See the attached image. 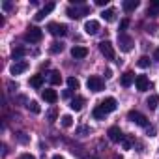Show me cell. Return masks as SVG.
<instances>
[{
  "mask_svg": "<svg viewBox=\"0 0 159 159\" xmlns=\"http://www.w3.org/2000/svg\"><path fill=\"white\" fill-rule=\"evenodd\" d=\"M101 17H103L105 21H109V23H112V21L116 19V10H114V8H109V10H105V11L101 13Z\"/></svg>",
  "mask_w": 159,
  "mask_h": 159,
  "instance_id": "obj_19",
  "label": "cell"
},
{
  "mask_svg": "<svg viewBox=\"0 0 159 159\" xmlns=\"http://www.w3.org/2000/svg\"><path fill=\"white\" fill-rule=\"evenodd\" d=\"M90 133V127H79V135H86Z\"/></svg>",
  "mask_w": 159,
  "mask_h": 159,
  "instance_id": "obj_34",
  "label": "cell"
},
{
  "mask_svg": "<svg viewBox=\"0 0 159 159\" xmlns=\"http://www.w3.org/2000/svg\"><path fill=\"white\" fill-rule=\"evenodd\" d=\"M52 10H54V4H52V2H49V4H47V6H45V8H43V10H41V11H43V13H45V15H47V13H51V11H52Z\"/></svg>",
  "mask_w": 159,
  "mask_h": 159,
  "instance_id": "obj_30",
  "label": "cell"
},
{
  "mask_svg": "<svg viewBox=\"0 0 159 159\" xmlns=\"http://www.w3.org/2000/svg\"><path fill=\"white\" fill-rule=\"evenodd\" d=\"M88 13H90V8L84 6V4H77V6L67 8V17H71V19H81V17H84Z\"/></svg>",
  "mask_w": 159,
  "mask_h": 159,
  "instance_id": "obj_1",
  "label": "cell"
},
{
  "mask_svg": "<svg viewBox=\"0 0 159 159\" xmlns=\"http://www.w3.org/2000/svg\"><path fill=\"white\" fill-rule=\"evenodd\" d=\"M118 45H120V51L129 52L133 49V38L131 36H125V34H120L118 36Z\"/></svg>",
  "mask_w": 159,
  "mask_h": 159,
  "instance_id": "obj_6",
  "label": "cell"
},
{
  "mask_svg": "<svg viewBox=\"0 0 159 159\" xmlns=\"http://www.w3.org/2000/svg\"><path fill=\"white\" fill-rule=\"evenodd\" d=\"M67 86H69V90H79L81 88V83L75 77H67Z\"/></svg>",
  "mask_w": 159,
  "mask_h": 159,
  "instance_id": "obj_24",
  "label": "cell"
},
{
  "mask_svg": "<svg viewBox=\"0 0 159 159\" xmlns=\"http://www.w3.org/2000/svg\"><path fill=\"white\" fill-rule=\"evenodd\" d=\"M19 140L21 142H28V137H25V133H19Z\"/></svg>",
  "mask_w": 159,
  "mask_h": 159,
  "instance_id": "obj_39",
  "label": "cell"
},
{
  "mask_svg": "<svg viewBox=\"0 0 159 159\" xmlns=\"http://www.w3.org/2000/svg\"><path fill=\"white\" fill-rule=\"evenodd\" d=\"M153 58H155V60H157V62H159V47H157V49H155V52H153Z\"/></svg>",
  "mask_w": 159,
  "mask_h": 159,
  "instance_id": "obj_41",
  "label": "cell"
},
{
  "mask_svg": "<svg viewBox=\"0 0 159 159\" xmlns=\"http://www.w3.org/2000/svg\"><path fill=\"white\" fill-rule=\"evenodd\" d=\"M71 56H73L75 60H83V58L88 56V49H86V47H81V45H75V47L71 49Z\"/></svg>",
  "mask_w": 159,
  "mask_h": 159,
  "instance_id": "obj_12",
  "label": "cell"
},
{
  "mask_svg": "<svg viewBox=\"0 0 159 159\" xmlns=\"http://www.w3.org/2000/svg\"><path fill=\"white\" fill-rule=\"evenodd\" d=\"M135 86H137V90H139V92H146V90H150V88H152L150 79H148L146 75H137V79H135Z\"/></svg>",
  "mask_w": 159,
  "mask_h": 159,
  "instance_id": "obj_7",
  "label": "cell"
},
{
  "mask_svg": "<svg viewBox=\"0 0 159 159\" xmlns=\"http://www.w3.org/2000/svg\"><path fill=\"white\" fill-rule=\"evenodd\" d=\"M84 103H86V99H84L83 96H77V98H73V99L69 101V109L75 111V112H79V111H83Z\"/></svg>",
  "mask_w": 159,
  "mask_h": 159,
  "instance_id": "obj_13",
  "label": "cell"
},
{
  "mask_svg": "<svg viewBox=\"0 0 159 159\" xmlns=\"http://www.w3.org/2000/svg\"><path fill=\"white\" fill-rule=\"evenodd\" d=\"M25 39L30 41V43H39V41L43 39V32H41V28H38V26H30V28L25 32Z\"/></svg>",
  "mask_w": 159,
  "mask_h": 159,
  "instance_id": "obj_3",
  "label": "cell"
},
{
  "mask_svg": "<svg viewBox=\"0 0 159 159\" xmlns=\"http://www.w3.org/2000/svg\"><path fill=\"white\" fill-rule=\"evenodd\" d=\"M49 83H51L52 86H56V84L62 83V77H60L58 71H51V73H49Z\"/></svg>",
  "mask_w": 159,
  "mask_h": 159,
  "instance_id": "obj_20",
  "label": "cell"
},
{
  "mask_svg": "<svg viewBox=\"0 0 159 159\" xmlns=\"http://www.w3.org/2000/svg\"><path fill=\"white\" fill-rule=\"evenodd\" d=\"M107 135H109V139H111L112 142H122V140L125 139V137H124V133H122V129H120V127H116V125L109 127Z\"/></svg>",
  "mask_w": 159,
  "mask_h": 159,
  "instance_id": "obj_9",
  "label": "cell"
},
{
  "mask_svg": "<svg viewBox=\"0 0 159 159\" xmlns=\"http://www.w3.org/2000/svg\"><path fill=\"white\" fill-rule=\"evenodd\" d=\"M157 105H159V96H155V94H153V96H150V98H148V101H146V107H148L150 111H153Z\"/></svg>",
  "mask_w": 159,
  "mask_h": 159,
  "instance_id": "obj_21",
  "label": "cell"
},
{
  "mask_svg": "<svg viewBox=\"0 0 159 159\" xmlns=\"http://www.w3.org/2000/svg\"><path fill=\"white\" fill-rule=\"evenodd\" d=\"M135 79H137V77H135L133 71H125V73L122 75V86H125V88L131 86V84L135 83Z\"/></svg>",
  "mask_w": 159,
  "mask_h": 159,
  "instance_id": "obj_16",
  "label": "cell"
},
{
  "mask_svg": "<svg viewBox=\"0 0 159 159\" xmlns=\"http://www.w3.org/2000/svg\"><path fill=\"white\" fill-rule=\"evenodd\" d=\"M92 116L96 118V120H105V116H107V112L101 109V105H98L94 111H92Z\"/></svg>",
  "mask_w": 159,
  "mask_h": 159,
  "instance_id": "obj_22",
  "label": "cell"
},
{
  "mask_svg": "<svg viewBox=\"0 0 159 159\" xmlns=\"http://www.w3.org/2000/svg\"><path fill=\"white\" fill-rule=\"evenodd\" d=\"M99 51H101V54L107 60H114V47H112L111 41H101L99 43Z\"/></svg>",
  "mask_w": 159,
  "mask_h": 159,
  "instance_id": "obj_8",
  "label": "cell"
},
{
  "mask_svg": "<svg viewBox=\"0 0 159 159\" xmlns=\"http://www.w3.org/2000/svg\"><path fill=\"white\" fill-rule=\"evenodd\" d=\"M19 159H36V157H34L32 153H23V155H21Z\"/></svg>",
  "mask_w": 159,
  "mask_h": 159,
  "instance_id": "obj_36",
  "label": "cell"
},
{
  "mask_svg": "<svg viewBox=\"0 0 159 159\" xmlns=\"http://www.w3.org/2000/svg\"><path fill=\"white\" fill-rule=\"evenodd\" d=\"M41 96H43V99H45L47 103H56V101H58V94H56V90L45 88V90L41 92Z\"/></svg>",
  "mask_w": 159,
  "mask_h": 159,
  "instance_id": "obj_15",
  "label": "cell"
},
{
  "mask_svg": "<svg viewBox=\"0 0 159 159\" xmlns=\"http://www.w3.org/2000/svg\"><path fill=\"white\" fill-rule=\"evenodd\" d=\"M52 159H64V157H62V155H54Z\"/></svg>",
  "mask_w": 159,
  "mask_h": 159,
  "instance_id": "obj_43",
  "label": "cell"
},
{
  "mask_svg": "<svg viewBox=\"0 0 159 159\" xmlns=\"http://www.w3.org/2000/svg\"><path fill=\"white\" fill-rule=\"evenodd\" d=\"M26 107H28V111H32L34 114H38V112L41 111V109H39V105H38V101H30V103H28Z\"/></svg>",
  "mask_w": 159,
  "mask_h": 159,
  "instance_id": "obj_28",
  "label": "cell"
},
{
  "mask_svg": "<svg viewBox=\"0 0 159 159\" xmlns=\"http://www.w3.org/2000/svg\"><path fill=\"white\" fill-rule=\"evenodd\" d=\"M62 96H64L66 99H67V98H71V90H64V94H62Z\"/></svg>",
  "mask_w": 159,
  "mask_h": 159,
  "instance_id": "obj_40",
  "label": "cell"
},
{
  "mask_svg": "<svg viewBox=\"0 0 159 159\" xmlns=\"http://www.w3.org/2000/svg\"><path fill=\"white\" fill-rule=\"evenodd\" d=\"M122 146H124V150H129V148H131V140H129V139H124V140H122Z\"/></svg>",
  "mask_w": 159,
  "mask_h": 159,
  "instance_id": "obj_31",
  "label": "cell"
},
{
  "mask_svg": "<svg viewBox=\"0 0 159 159\" xmlns=\"http://www.w3.org/2000/svg\"><path fill=\"white\" fill-rule=\"evenodd\" d=\"M30 86L39 90V88L43 86V75H32V77H30Z\"/></svg>",
  "mask_w": 159,
  "mask_h": 159,
  "instance_id": "obj_17",
  "label": "cell"
},
{
  "mask_svg": "<svg viewBox=\"0 0 159 159\" xmlns=\"http://www.w3.org/2000/svg\"><path fill=\"white\" fill-rule=\"evenodd\" d=\"M146 131H148V135H150V137H153V135H155V127H146Z\"/></svg>",
  "mask_w": 159,
  "mask_h": 159,
  "instance_id": "obj_38",
  "label": "cell"
},
{
  "mask_svg": "<svg viewBox=\"0 0 159 159\" xmlns=\"http://www.w3.org/2000/svg\"><path fill=\"white\" fill-rule=\"evenodd\" d=\"M43 17H45V13H43V11H38V13L34 15V19H36V21H43Z\"/></svg>",
  "mask_w": 159,
  "mask_h": 159,
  "instance_id": "obj_33",
  "label": "cell"
},
{
  "mask_svg": "<svg viewBox=\"0 0 159 159\" xmlns=\"http://www.w3.org/2000/svg\"><path fill=\"white\" fill-rule=\"evenodd\" d=\"M96 4H98V6H107L109 0H96Z\"/></svg>",
  "mask_w": 159,
  "mask_h": 159,
  "instance_id": "obj_37",
  "label": "cell"
},
{
  "mask_svg": "<svg viewBox=\"0 0 159 159\" xmlns=\"http://www.w3.org/2000/svg\"><path fill=\"white\" fill-rule=\"evenodd\" d=\"M99 105H101V109H103L107 114H109V112H112V111H116V107H118V103H116V99H114V98H105Z\"/></svg>",
  "mask_w": 159,
  "mask_h": 159,
  "instance_id": "obj_11",
  "label": "cell"
},
{
  "mask_svg": "<svg viewBox=\"0 0 159 159\" xmlns=\"http://www.w3.org/2000/svg\"><path fill=\"white\" fill-rule=\"evenodd\" d=\"M60 122H62L64 127H71V125H73V118H71L69 114H64V116L60 118Z\"/></svg>",
  "mask_w": 159,
  "mask_h": 159,
  "instance_id": "obj_26",
  "label": "cell"
},
{
  "mask_svg": "<svg viewBox=\"0 0 159 159\" xmlns=\"http://www.w3.org/2000/svg\"><path fill=\"white\" fill-rule=\"evenodd\" d=\"M25 54H26V49H25V47H15V49H13V52H11V56L15 58V62H17V60H21Z\"/></svg>",
  "mask_w": 159,
  "mask_h": 159,
  "instance_id": "obj_23",
  "label": "cell"
},
{
  "mask_svg": "<svg viewBox=\"0 0 159 159\" xmlns=\"http://www.w3.org/2000/svg\"><path fill=\"white\" fill-rule=\"evenodd\" d=\"M137 64H139V67H148V66H150V58H148V56H140Z\"/></svg>",
  "mask_w": 159,
  "mask_h": 159,
  "instance_id": "obj_29",
  "label": "cell"
},
{
  "mask_svg": "<svg viewBox=\"0 0 159 159\" xmlns=\"http://www.w3.org/2000/svg\"><path fill=\"white\" fill-rule=\"evenodd\" d=\"M127 25H129V21H127V19H124V21L120 23V30H125V28H127Z\"/></svg>",
  "mask_w": 159,
  "mask_h": 159,
  "instance_id": "obj_35",
  "label": "cell"
},
{
  "mask_svg": "<svg viewBox=\"0 0 159 159\" xmlns=\"http://www.w3.org/2000/svg\"><path fill=\"white\" fill-rule=\"evenodd\" d=\"M124 10L125 11H135L137 8H139V0H124Z\"/></svg>",
  "mask_w": 159,
  "mask_h": 159,
  "instance_id": "obj_18",
  "label": "cell"
},
{
  "mask_svg": "<svg viewBox=\"0 0 159 159\" xmlns=\"http://www.w3.org/2000/svg\"><path fill=\"white\" fill-rule=\"evenodd\" d=\"M86 86H88L90 92H101L105 88V81H103L101 77H98V75H92V77H88Z\"/></svg>",
  "mask_w": 159,
  "mask_h": 159,
  "instance_id": "obj_2",
  "label": "cell"
},
{
  "mask_svg": "<svg viewBox=\"0 0 159 159\" xmlns=\"http://www.w3.org/2000/svg\"><path fill=\"white\" fill-rule=\"evenodd\" d=\"M56 118H58V111H56V107H52V109L47 112V120H49V122H54Z\"/></svg>",
  "mask_w": 159,
  "mask_h": 159,
  "instance_id": "obj_27",
  "label": "cell"
},
{
  "mask_svg": "<svg viewBox=\"0 0 159 159\" xmlns=\"http://www.w3.org/2000/svg\"><path fill=\"white\" fill-rule=\"evenodd\" d=\"M2 8H4V11H11V8H13V6H11V2H4V4H2Z\"/></svg>",
  "mask_w": 159,
  "mask_h": 159,
  "instance_id": "obj_32",
  "label": "cell"
},
{
  "mask_svg": "<svg viewBox=\"0 0 159 159\" xmlns=\"http://www.w3.org/2000/svg\"><path fill=\"white\" fill-rule=\"evenodd\" d=\"M127 120H131L133 124H137L140 127H148V118L142 112H139V111H129L127 112Z\"/></svg>",
  "mask_w": 159,
  "mask_h": 159,
  "instance_id": "obj_4",
  "label": "cell"
},
{
  "mask_svg": "<svg viewBox=\"0 0 159 159\" xmlns=\"http://www.w3.org/2000/svg\"><path fill=\"white\" fill-rule=\"evenodd\" d=\"M99 30H101V26H99L98 21H86V25H84V32H86L88 36H96Z\"/></svg>",
  "mask_w": 159,
  "mask_h": 159,
  "instance_id": "obj_14",
  "label": "cell"
},
{
  "mask_svg": "<svg viewBox=\"0 0 159 159\" xmlns=\"http://www.w3.org/2000/svg\"><path fill=\"white\" fill-rule=\"evenodd\" d=\"M26 69H28V62H26V60H17V62L10 67L11 75H21V73H25Z\"/></svg>",
  "mask_w": 159,
  "mask_h": 159,
  "instance_id": "obj_10",
  "label": "cell"
},
{
  "mask_svg": "<svg viewBox=\"0 0 159 159\" xmlns=\"http://www.w3.org/2000/svg\"><path fill=\"white\" fill-rule=\"evenodd\" d=\"M49 51H51L52 54H58V52H62V51H64V43H60V41H54V43H51Z\"/></svg>",
  "mask_w": 159,
  "mask_h": 159,
  "instance_id": "obj_25",
  "label": "cell"
},
{
  "mask_svg": "<svg viewBox=\"0 0 159 159\" xmlns=\"http://www.w3.org/2000/svg\"><path fill=\"white\" fill-rule=\"evenodd\" d=\"M152 6H153V8H159V0H155V2H152Z\"/></svg>",
  "mask_w": 159,
  "mask_h": 159,
  "instance_id": "obj_42",
  "label": "cell"
},
{
  "mask_svg": "<svg viewBox=\"0 0 159 159\" xmlns=\"http://www.w3.org/2000/svg\"><path fill=\"white\" fill-rule=\"evenodd\" d=\"M49 32L52 34V36H56V38H60V36H66L67 34V26L66 25H62V23H49Z\"/></svg>",
  "mask_w": 159,
  "mask_h": 159,
  "instance_id": "obj_5",
  "label": "cell"
}]
</instances>
